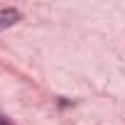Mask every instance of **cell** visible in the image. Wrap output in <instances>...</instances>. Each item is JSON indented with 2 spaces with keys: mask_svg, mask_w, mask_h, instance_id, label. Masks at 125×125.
I'll return each mask as SVG.
<instances>
[{
  "mask_svg": "<svg viewBox=\"0 0 125 125\" xmlns=\"http://www.w3.org/2000/svg\"><path fill=\"white\" fill-rule=\"evenodd\" d=\"M0 125H8V123H5V118H0Z\"/></svg>",
  "mask_w": 125,
  "mask_h": 125,
  "instance_id": "cell-2",
  "label": "cell"
},
{
  "mask_svg": "<svg viewBox=\"0 0 125 125\" xmlns=\"http://www.w3.org/2000/svg\"><path fill=\"white\" fill-rule=\"evenodd\" d=\"M17 20H20V10H15V8H5V10H0V32L8 30V27H12Z\"/></svg>",
  "mask_w": 125,
  "mask_h": 125,
  "instance_id": "cell-1",
  "label": "cell"
}]
</instances>
